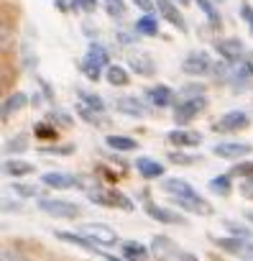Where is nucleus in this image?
I'll use <instances>...</instances> for the list:
<instances>
[{
	"mask_svg": "<svg viewBox=\"0 0 253 261\" xmlns=\"http://www.w3.org/2000/svg\"><path fill=\"white\" fill-rule=\"evenodd\" d=\"M240 18H243V23L248 26V31L253 34V6H250V3H243V6H240Z\"/></svg>",
	"mask_w": 253,
	"mask_h": 261,
	"instance_id": "obj_49",
	"label": "nucleus"
},
{
	"mask_svg": "<svg viewBox=\"0 0 253 261\" xmlns=\"http://www.w3.org/2000/svg\"><path fill=\"white\" fill-rule=\"evenodd\" d=\"M174 207L182 210V213H189V215H197V218H210L215 215V207L202 197V195H194V197H172Z\"/></svg>",
	"mask_w": 253,
	"mask_h": 261,
	"instance_id": "obj_14",
	"label": "nucleus"
},
{
	"mask_svg": "<svg viewBox=\"0 0 253 261\" xmlns=\"http://www.w3.org/2000/svg\"><path fill=\"white\" fill-rule=\"evenodd\" d=\"M154 3H156V13H159L172 29H177L179 34H187V31H189L187 18H184V13L179 11V6L174 3V0H154Z\"/></svg>",
	"mask_w": 253,
	"mask_h": 261,
	"instance_id": "obj_13",
	"label": "nucleus"
},
{
	"mask_svg": "<svg viewBox=\"0 0 253 261\" xmlns=\"http://www.w3.org/2000/svg\"><path fill=\"white\" fill-rule=\"evenodd\" d=\"M21 59H23L26 69H36V64H39V57H36V51H34V46L29 41L21 44Z\"/></svg>",
	"mask_w": 253,
	"mask_h": 261,
	"instance_id": "obj_43",
	"label": "nucleus"
},
{
	"mask_svg": "<svg viewBox=\"0 0 253 261\" xmlns=\"http://www.w3.org/2000/svg\"><path fill=\"white\" fill-rule=\"evenodd\" d=\"M105 82L110 87H128L131 85V69H125L123 64H110L105 69Z\"/></svg>",
	"mask_w": 253,
	"mask_h": 261,
	"instance_id": "obj_26",
	"label": "nucleus"
},
{
	"mask_svg": "<svg viewBox=\"0 0 253 261\" xmlns=\"http://www.w3.org/2000/svg\"><path fill=\"white\" fill-rule=\"evenodd\" d=\"M207 110V95H200V97H179L177 105L172 108V118L177 125H189L194 118H200L202 113Z\"/></svg>",
	"mask_w": 253,
	"mask_h": 261,
	"instance_id": "obj_3",
	"label": "nucleus"
},
{
	"mask_svg": "<svg viewBox=\"0 0 253 261\" xmlns=\"http://www.w3.org/2000/svg\"><path fill=\"white\" fill-rule=\"evenodd\" d=\"M36 85H39V92L46 97V102H49V105H54V87H51L44 77H39V74H36Z\"/></svg>",
	"mask_w": 253,
	"mask_h": 261,
	"instance_id": "obj_48",
	"label": "nucleus"
},
{
	"mask_svg": "<svg viewBox=\"0 0 253 261\" xmlns=\"http://www.w3.org/2000/svg\"><path fill=\"white\" fill-rule=\"evenodd\" d=\"M13 192L18 197H26V200H41V187H34V185H26V182H13L11 185Z\"/></svg>",
	"mask_w": 253,
	"mask_h": 261,
	"instance_id": "obj_42",
	"label": "nucleus"
},
{
	"mask_svg": "<svg viewBox=\"0 0 253 261\" xmlns=\"http://www.w3.org/2000/svg\"><path fill=\"white\" fill-rule=\"evenodd\" d=\"M105 146L113 149L115 154H131L138 149V141L131 136H123V134H107L105 136Z\"/></svg>",
	"mask_w": 253,
	"mask_h": 261,
	"instance_id": "obj_25",
	"label": "nucleus"
},
{
	"mask_svg": "<svg viewBox=\"0 0 253 261\" xmlns=\"http://www.w3.org/2000/svg\"><path fill=\"white\" fill-rule=\"evenodd\" d=\"M243 218H245V220L253 225V210H245V213H243Z\"/></svg>",
	"mask_w": 253,
	"mask_h": 261,
	"instance_id": "obj_60",
	"label": "nucleus"
},
{
	"mask_svg": "<svg viewBox=\"0 0 253 261\" xmlns=\"http://www.w3.org/2000/svg\"><path fill=\"white\" fill-rule=\"evenodd\" d=\"M212 59H210V54L205 51V49H192V51H187L184 54V59H182V72L187 74V77H207V74H212Z\"/></svg>",
	"mask_w": 253,
	"mask_h": 261,
	"instance_id": "obj_5",
	"label": "nucleus"
},
{
	"mask_svg": "<svg viewBox=\"0 0 253 261\" xmlns=\"http://www.w3.org/2000/svg\"><path fill=\"white\" fill-rule=\"evenodd\" d=\"M74 113H77L87 125H95V128H100V125L107 123V115H105V113H97V110H92V108L85 105V102H74Z\"/></svg>",
	"mask_w": 253,
	"mask_h": 261,
	"instance_id": "obj_31",
	"label": "nucleus"
},
{
	"mask_svg": "<svg viewBox=\"0 0 253 261\" xmlns=\"http://www.w3.org/2000/svg\"><path fill=\"white\" fill-rule=\"evenodd\" d=\"M161 192H166L169 197H194L200 195L187 179L182 177H164L161 179Z\"/></svg>",
	"mask_w": 253,
	"mask_h": 261,
	"instance_id": "obj_22",
	"label": "nucleus"
},
{
	"mask_svg": "<svg viewBox=\"0 0 253 261\" xmlns=\"http://www.w3.org/2000/svg\"><path fill=\"white\" fill-rule=\"evenodd\" d=\"M174 3H177L179 8H187V6H192V3H194V0H174Z\"/></svg>",
	"mask_w": 253,
	"mask_h": 261,
	"instance_id": "obj_59",
	"label": "nucleus"
},
{
	"mask_svg": "<svg viewBox=\"0 0 253 261\" xmlns=\"http://www.w3.org/2000/svg\"><path fill=\"white\" fill-rule=\"evenodd\" d=\"M41 185L49 190H90L87 179L82 174H67V172H46L41 174Z\"/></svg>",
	"mask_w": 253,
	"mask_h": 261,
	"instance_id": "obj_8",
	"label": "nucleus"
},
{
	"mask_svg": "<svg viewBox=\"0 0 253 261\" xmlns=\"http://www.w3.org/2000/svg\"><path fill=\"white\" fill-rule=\"evenodd\" d=\"M215 3H222V0H215Z\"/></svg>",
	"mask_w": 253,
	"mask_h": 261,
	"instance_id": "obj_61",
	"label": "nucleus"
},
{
	"mask_svg": "<svg viewBox=\"0 0 253 261\" xmlns=\"http://www.w3.org/2000/svg\"><path fill=\"white\" fill-rule=\"evenodd\" d=\"M149 248H151V258L154 261H174V258L182 256L179 243L172 236H166V233H156L151 238V246Z\"/></svg>",
	"mask_w": 253,
	"mask_h": 261,
	"instance_id": "obj_12",
	"label": "nucleus"
},
{
	"mask_svg": "<svg viewBox=\"0 0 253 261\" xmlns=\"http://www.w3.org/2000/svg\"><path fill=\"white\" fill-rule=\"evenodd\" d=\"M57 136H59V130L54 128V123H49V120H39V123H34V139H39V141H57Z\"/></svg>",
	"mask_w": 253,
	"mask_h": 261,
	"instance_id": "obj_35",
	"label": "nucleus"
},
{
	"mask_svg": "<svg viewBox=\"0 0 253 261\" xmlns=\"http://www.w3.org/2000/svg\"><path fill=\"white\" fill-rule=\"evenodd\" d=\"M113 108H115V113H120L125 118H146L149 115V105L141 97H136V95H120V97H115Z\"/></svg>",
	"mask_w": 253,
	"mask_h": 261,
	"instance_id": "obj_15",
	"label": "nucleus"
},
{
	"mask_svg": "<svg viewBox=\"0 0 253 261\" xmlns=\"http://www.w3.org/2000/svg\"><path fill=\"white\" fill-rule=\"evenodd\" d=\"M146 100H149V105L164 110V108H174L179 97H177V92L169 85H154V87L146 90Z\"/></svg>",
	"mask_w": 253,
	"mask_h": 261,
	"instance_id": "obj_17",
	"label": "nucleus"
},
{
	"mask_svg": "<svg viewBox=\"0 0 253 261\" xmlns=\"http://www.w3.org/2000/svg\"><path fill=\"white\" fill-rule=\"evenodd\" d=\"M253 154V146L248 141H217L212 146V156L225 159V162H240Z\"/></svg>",
	"mask_w": 253,
	"mask_h": 261,
	"instance_id": "obj_10",
	"label": "nucleus"
},
{
	"mask_svg": "<svg viewBox=\"0 0 253 261\" xmlns=\"http://www.w3.org/2000/svg\"><path fill=\"white\" fill-rule=\"evenodd\" d=\"M54 8L59 13H72V0H54Z\"/></svg>",
	"mask_w": 253,
	"mask_h": 261,
	"instance_id": "obj_54",
	"label": "nucleus"
},
{
	"mask_svg": "<svg viewBox=\"0 0 253 261\" xmlns=\"http://www.w3.org/2000/svg\"><path fill=\"white\" fill-rule=\"evenodd\" d=\"M77 69H79V72H82V74H85V77H87L90 82H97L100 77H105V72H102V69H97V67H92V64L82 62V59L77 62Z\"/></svg>",
	"mask_w": 253,
	"mask_h": 261,
	"instance_id": "obj_46",
	"label": "nucleus"
},
{
	"mask_svg": "<svg viewBox=\"0 0 253 261\" xmlns=\"http://www.w3.org/2000/svg\"><path fill=\"white\" fill-rule=\"evenodd\" d=\"M77 97H79V102L90 105V108H92V110H97V113H105V110H107V105H105V97H100L97 92H90V90L79 87V90H77Z\"/></svg>",
	"mask_w": 253,
	"mask_h": 261,
	"instance_id": "obj_36",
	"label": "nucleus"
},
{
	"mask_svg": "<svg viewBox=\"0 0 253 261\" xmlns=\"http://www.w3.org/2000/svg\"><path fill=\"white\" fill-rule=\"evenodd\" d=\"M179 261H200L194 253H189V251H182V256H179Z\"/></svg>",
	"mask_w": 253,
	"mask_h": 261,
	"instance_id": "obj_58",
	"label": "nucleus"
},
{
	"mask_svg": "<svg viewBox=\"0 0 253 261\" xmlns=\"http://www.w3.org/2000/svg\"><path fill=\"white\" fill-rule=\"evenodd\" d=\"M100 258H102V261H125L123 256H115V253H107V251H102Z\"/></svg>",
	"mask_w": 253,
	"mask_h": 261,
	"instance_id": "obj_55",
	"label": "nucleus"
},
{
	"mask_svg": "<svg viewBox=\"0 0 253 261\" xmlns=\"http://www.w3.org/2000/svg\"><path fill=\"white\" fill-rule=\"evenodd\" d=\"M136 36H138V34H136L133 29H131V31H118V34H115V41H118L123 49H128V46L136 44Z\"/></svg>",
	"mask_w": 253,
	"mask_h": 261,
	"instance_id": "obj_47",
	"label": "nucleus"
},
{
	"mask_svg": "<svg viewBox=\"0 0 253 261\" xmlns=\"http://www.w3.org/2000/svg\"><path fill=\"white\" fill-rule=\"evenodd\" d=\"M102 8H105V13H107L113 21H120V18H125V13H128L125 0H102Z\"/></svg>",
	"mask_w": 253,
	"mask_h": 261,
	"instance_id": "obj_39",
	"label": "nucleus"
},
{
	"mask_svg": "<svg viewBox=\"0 0 253 261\" xmlns=\"http://www.w3.org/2000/svg\"><path fill=\"white\" fill-rule=\"evenodd\" d=\"M46 120H49V123H54V125H59V128H72V125H74V118H72L67 110L57 108V105L46 110Z\"/></svg>",
	"mask_w": 253,
	"mask_h": 261,
	"instance_id": "obj_37",
	"label": "nucleus"
},
{
	"mask_svg": "<svg viewBox=\"0 0 253 261\" xmlns=\"http://www.w3.org/2000/svg\"><path fill=\"white\" fill-rule=\"evenodd\" d=\"M36 207L49 215V218H59V220H79L85 207H79L72 200H62V197H41L36 200Z\"/></svg>",
	"mask_w": 253,
	"mask_h": 261,
	"instance_id": "obj_2",
	"label": "nucleus"
},
{
	"mask_svg": "<svg viewBox=\"0 0 253 261\" xmlns=\"http://www.w3.org/2000/svg\"><path fill=\"white\" fill-rule=\"evenodd\" d=\"M29 102H31V97H29L26 92H21V90H16L13 95H8V97L3 100V110H0V118H3V123H8V118H11L13 113L23 110Z\"/></svg>",
	"mask_w": 253,
	"mask_h": 261,
	"instance_id": "obj_24",
	"label": "nucleus"
},
{
	"mask_svg": "<svg viewBox=\"0 0 253 261\" xmlns=\"http://www.w3.org/2000/svg\"><path fill=\"white\" fill-rule=\"evenodd\" d=\"M133 3H136V8H141L144 13H154V11H156L154 0H133Z\"/></svg>",
	"mask_w": 253,
	"mask_h": 261,
	"instance_id": "obj_53",
	"label": "nucleus"
},
{
	"mask_svg": "<svg viewBox=\"0 0 253 261\" xmlns=\"http://www.w3.org/2000/svg\"><path fill=\"white\" fill-rule=\"evenodd\" d=\"M128 64H131V72L136 77H154L156 74V62L149 51H136L128 57Z\"/></svg>",
	"mask_w": 253,
	"mask_h": 261,
	"instance_id": "obj_20",
	"label": "nucleus"
},
{
	"mask_svg": "<svg viewBox=\"0 0 253 261\" xmlns=\"http://www.w3.org/2000/svg\"><path fill=\"white\" fill-rule=\"evenodd\" d=\"M166 162H169V164H177V167H192V164L202 162V156H200V154H192V151H187V149H172V151L166 154Z\"/></svg>",
	"mask_w": 253,
	"mask_h": 261,
	"instance_id": "obj_33",
	"label": "nucleus"
},
{
	"mask_svg": "<svg viewBox=\"0 0 253 261\" xmlns=\"http://www.w3.org/2000/svg\"><path fill=\"white\" fill-rule=\"evenodd\" d=\"M233 179L238 177L240 182H245V179H253V162L250 159H240V162H235L233 167H230V172H228Z\"/></svg>",
	"mask_w": 253,
	"mask_h": 261,
	"instance_id": "obj_38",
	"label": "nucleus"
},
{
	"mask_svg": "<svg viewBox=\"0 0 253 261\" xmlns=\"http://www.w3.org/2000/svg\"><path fill=\"white\" fill-rule=\"evenodd\" d=\"M133 167H136V172L144 179H164V174H166V167L159 159H154V156H138L133 162Z\"/></svg>",
	"mask_w": 253,
	"mask_h": 261,
	"instance_id": "obj_21",
	"label": "nucleus"
},
{
	"mask_svg": "<svg viewBox=\"0 0 253 261\" xmlns=\"http://www.w3.org/2000/svg\"><path fill=\"white\" fill-rule=\"evenodd\" d=\"M207 190L210 195H217V197H230L233 195V177L230 174H217L207 182Z\"/></svg>",
	"mask_w": 253,
	"mask_h": 261,
	"instance_id": "obj_32",
	"label": "nucleus"
},
{
	"mask_svg": "<svg viewBox=\"0 0 253 261\" xmlns=\"http://www.w3.org/2000/svg\"><path fill=\"white\" fill-rule=\"evenodd\" d=\"M210 241L215 243V248H220L228 256H238L243 261L253 258V241H245V238H238V236H220V238L210 236Z\"/></svg>",
	"mask_w": 253,
	"mask_h": 261,
	"instance_id": "obj_6",
	"label": "nucleus"
},
{
	"mask_svg": "<svg viewBox=\"0 0 253 261\" xmlns=\"http://www.w3.org/2000/svg\"><path fill=\"white\" fill-rule=\"evenodd\" d=\"M100 3H102V0H77V8H79L82 13H95Z\"/></svg>",
	"mask_w": 253,
	"mask_h": 261,
	"instance_id": "obj_50",
	"label": "nucleus"
},
{
	"mask_svg": "<svg viewBox=\"0 0 253 261\" xmlns=\"http://www.w3.org/2000/svg\"><path fill=\"white\" fill-rule=\"evenodd\" d=\"M194 3H197V8L205 13L207 26H210V29H220L222 18H220V13H217V3H215V0H194Z\"/></svg>",
	"mask_w": 253,
	"mask_h": 261,
	"instance_id": "obj_34",
	"label": "nucleus"
},
{
	"mask_svg": "<svg viewBox=\"0 0 253 261\" xmlns=\"http://www.w3.org/2000/svg\"><path fill=\"white\" fill-rule=\"evenodd\" d=\"M92 243H97V246H105V248H110V246H118V233H115V228L113 225H107V223H100V220H95V223H85L82 228H79Z\"/></svg>",
	"mask_w": 253,
	"mask_h": 261,
	"instance_id": "obj_11",
	"label": "nucleus"
},
{
	"mask_svg": "<svg viewBox=\"0 0 253 261\" xmlns=\"http://www.w3.org/2000/svg\"><path fill=\"white\" fill-rule=\"evenodd\" d=\"M222 225L230 230V236H238V238H245V241H253V225H243V223H238V220H230V218H225L222 220Z\"/></svg>",
	"mask_w": 253,
	"mask_h": 261,
	"instance_id": "obj_41",
	"label": "nucleus"
},
{
	"mask_svg": "<svg viewBox=\"0 0 253 261\" xmlns=\"http://www.w3.org/2000/svg\"><path fill=\"white\" fill-rule=\"evenodd\" d=\"M212 49L217 51V57L222 59V62H228V64H233V67H238V64H243L245 62V46H243V41L238 39V36H222V39H215L212 41Z\"/></svg>",
	"mask_w": 253,
	"mask_h": 261,
	"instance_id": "obj_4",
	"label": "nucleus"
},
{
	"mask_svg": "<svg viewBox=\"0 0 253 261\" xmlns=\"http://www.w3.org/2000/svg\"><path fill=\"white\" fill-rule=\"evenodd\" d=\"M31 149V136L29 134H16L13 139H8L6 141V146H3V151H6V156L11 159H16V156H21V154H26Z\"/></svg>",
	"mask_w": 253,
	"mask_h": 261,
	"instance_id": "obj_28",
	"label": "nucleus"
},
{
	"mask_svg": "<svg viewBox=\"0 0 253 261\" xmlns=\"http://www.w3.org/2000/svg\"><path fill=\"white\" fill-rule=\"evenodd\" d=\"M31 102H34V108H41V102H46V97H44L41 92H34V97H31Z\"/></svg>",
	"mask_w": 253,
	"mask_h": 261,
	"instance_id": "obj_56",
	"label": "nucleus"
},
{
	"mask_svg": "<svg viewBox=\"0 0 253 261\" xmlns=\"http://www.w3.org/2000/svg\"><path fill=\"white\" fill-rule=\"evenodd\" d=\"M238 192H240L245 200H250V202H253V179H245V182H240Z\"/></svg>",
	"mask_w": 253,
	"mask_h": 261,
	"instance_id": "obj_52",
	"label": "nucleus"
},
{
	"mask_svg": "<svg viewBox=\"0 0 253 261\" xmlns=\"http://www.w3.org/2000/svg\"><path fill=\"white\" fill-rule=\"evenodd\" d=\"M250 80H253V74L243 67V64H238L235 69H233V74H230V80H228V85H230V92H245L248 87H250Z\"/></svg>",
	"mask_w": 253,
	"mask_h": 261,
	"instance_id": "obj_30",
	"label": "nucleus"
},
{
	"mask_svg": "<svg viewBox=\"0 0 253 261\" xmlns=\"http://www.w3.org/2000/svg\"><path fill=\"white\" fill-rule=\"evenodd\" d=\"M133 31H136L138 36H146V39L159 36V18H156V13H144L141 18H136Z\"/></svg>",
	"mask_w": 253,
	"mask_h": 261,
	"instance_id": "obj_27",
	"label": "nucleus"
},
{
	"mask_svg": "<svg viewBox=\"0 0 253 261\" xmlns=\"http://www.w3.org/2000/svg\"><path fill=\"white\" fill-rule=\"evenodd\" d=\"M243 67H245V69H248V72L253 74V51H250V54L245 57V62H243Z\"/></svg>",
	"mask_w": 253,
	"mask_h": 261,
	"instance_id": "obj_57",
	"label": "nucleus"
},
{
	"mask_svg": "<svg viewBox=\"0 0 253 261\" xmlns=\"http://www.w3.org/2000/svg\"><path fill=\"white\" fill-rule=\"evenodd\" d=\"M250 261H253V258H250Z\"/></svg>",
	"mask_w": 253,
	"mask_h": 261,
	"instance_id": "obj_62",
	"label": "nucleus"
},
{
	"mask_svg": "<svg viewBox=\"0 0 253 261\" xmlns=\"http://www.w3.org/2000/svg\"><path fill=\"white\" fill-rule=\"evenodd\" d=\"M77 151V144H51V146H39V154L44 156H72Z\"/></svg>",
	"mask_w": 253,
	"mask_h": 261,
	"instance_id": "obj_40",
	"label": "nucleus"
},
{
	"mask_svg": "<svg viewBox=\"0 0 253 261\" xmlns=\"http://www.w3.org/2000/svg\"><path fill=\"white\" fill-rule=\"evenodd\" d=\"M87 200L97 207H118L123 213H133L136 210V202L128 197V195H123L120 190H113V187H100V185H92L87 190Z\"/></svg>",
	"mask_w": 253,
	"mask_h": 261,
	"instance_id": "obj_1",
	"label": "nucleus"
},
{
	"mask_svg": "<svg viewBox=\"0 0 253 261\" xmlns=\"http://www.w3.org/2000/svg\"><path fill=\"white\" fill-rule=\"evenodd\" d=\"M54 238L62 241V243H69V246H77L87 253H102V248H97V243H92L85 233H74V230H54Z\"/></svg>",
	"mask_w": 253,
	"mask_h": 261,
	"instance_id": "obj_18",
	"label": "nucleus"
},
{
	"mask_svg": "<svg viewBox=\"0 0 253 261\" xmlns=\"http://www.w3.org/2000/svg\"><path fill=\"white\" fill-rule=\"evenodd\" d=\"M144 213L156 220V223H164V225H187L189 220L182 215V210L177 207H164V205H156L154 200H146L144 202Z\"/></svg>",
	"mask_w": 253,
	"mask_h": 261,
	"instance_id": "obj_9",
	"label": "nucleus"
},
{
	"mask_svg": "<svg viewBox=\"0 0 253 261\" xmlns=\"http://www.w3.org/2000/svg\"><path fill=\"white\" fill-rule=\"evenodd\" d=\"M166 144L189 151V149L202 144V134H200V130H192V128H172L166 134Z\"/></svg>",
	"mask_w": 253,
	"mask_h": 261,
	"instance_id": "obj_16",
	"label": "nucleus"
},
{
	"mask_svg": "<svg viewBox=\"0 0 253 261\" xmlns=\"http://www.w3.org/2000/svg\"><path fill=\"white\" fill-rule=\"evenodd\" d=\"M205 92H207V85H202V82H187L179 90V97H200Z\"/></svg>",
	"mask_w": 253,
	"mask_h": 261,
	"instance_id": "obj_45",
	"label": "nucleus"
},
{
	"mask_svg": "<svg viewBox=\"0 0 253 261\" xmlns=\"http://www.w3.org/2000/svg\"><path fill=\"white\" fill-rule=\"evenodd\" d=\"M245 128H250V115L245 110H228L210 125L212 134H238V130H245Z\"/></svg>",
	"mask_w": 253,
	"mask_h": 261,
	"instance_id": "obj_7",
	"label": "nucleus"
},
{
	"mask_svg": "<svg viewBox=\"0 0 253 261\" xmlns=\"http://www.w3.org/2000/svg\"><path fill=\"white\" fill-rule=\"evenodd\" d=\"M82 62H87V64H92V67H97V69H102V72L113 64L110 51H107L100 41H90V44H87V51H85Z\"/></svg>",
	"mask_w": 253,
	"mask_h": 261,
	"instance_id": "obj_19",
	"label": "nucleus"
},
{
	"mask_svg": "<svg viewBox=\"0 0 253 261\" xmlns=\"http://www.w3.org/2000/svg\"><path fill=\"white\" fill-rule=\"evenodd\" d=\"M23 210V205L18 202V200H8V197H3V213H21Z\"/></svg>",
	"mask_w": 253,
	"mask_h": 261,
	"instance_id": "obj_51",
	"label": "nucleus"
},
{
	"mask_svg": "<svg viewBox=\"0 0 253 261\" xmlns=\"http://www.w3.org/2000/svg\"><path fill=\"white\" fill-rule=\"evenodd\" d=\"M120 256L125 261H149L151 258V248L141 241H123L120 243Z\"/></svg>",
	"mask_w": 253,
	"mask_h": 261,
	"instance_id": "obj_23",
	"label": "nucleus"
},
{
	"mask_svg": "<svg viewBox=\"0 0 253 261\" xmlns=\"http://www.w3.org/2000/svg\"><path fill=\"white\" fill-rule=\"evenodd\" d=\"M233 69H235L233 64H228V62H222V59H220V62H215V64H212V77H215L217 82H228V80H230V74H233Z\"/></svg>",
	"mask_w": 253,
	"mask_h": 261,
	"instance_id": "obj_44",
	"label": "nucleus"
},
{
	"mask_svg": "<svg viewBox=\"0 0 253 261\" xmlns=\"http://www.w3.org/2000/svg\"><path fill=\"white\" fill-rule=\"evenodd\" d=\"M3 172H6L8 177L18 179V177H29V174H34L36 167H34L31 162H23V159H6V162H3Z\"/></svg>",
	"mask_w": 253,
	"mask_h": 261,
	"instance_id": "obj_29",
	"label": "nucleus"
}]
</instances>
